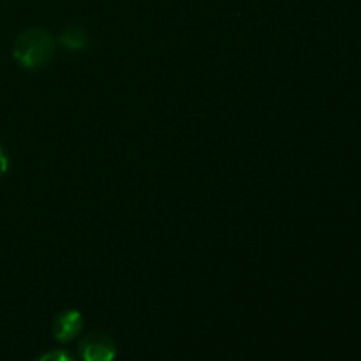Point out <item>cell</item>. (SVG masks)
<instances>
[{
	"mask_svg": "<svg viewBox=\"0 0 361 361\" xmlns=\"http://www.w3.org/2000/svg\"><path fill=\"white\" fill-rule=\"evenodd\" d=\"M7 169H9V159H7V155H6V152H4V148L0 147V178H2V176L6 175Z\"/></svg>",
	"mask_w": 361,
	"mask_h": 361,
	"instance_id": "6",
	"label": "cell"
},
{
	"mask_svg": "<svg viewBox=\"0 0 361 361\" xmlns=\"http://www.w3.org/2000/svg\"><path fill=\"white\" fill-rule=\"evenodd\" d=\"M81 330H83V316H81L80 310L76 309L62 310V312L53 319L51 324L53 338H55L56 342H60V344H67V342L78 338Z\"/></svg>",
	"mask_w": 361,
	"mask_h": 361,
	"instance_id": "3",
	"label": "cell"
},
{
	"mask_svg": "<svg viewBox=\"0 0 361 361\" xmlns=\"http://www.w3.org/2000/svg\"><path fill=\"white\" fill-rule=\"evenodd\" d=\"M35 361H78L71 355L69 351H63V349H53V351L44 353V355L39 356Z\"/></svg>",
	"mask_w": 361,
	"mask_h": 361,
	"instance_id": "5",
	"label": "cell"
},
{
	"mask_svg": "<svg viewBox=\"0 0 361 361\" xmlns=\"http://www.w3.org/2000/svg\"><path fill=\"white\" fill-rule=\"evenodd\" d=\"M78 351H80L81 361H115L118 349L108 334L92 331L81 338Z\"/></svg>",
	"mask_w": 361,
	"mask_h": 361,
	"instance_id": "2",
	"label": "cell"
},
{
	"mask_svg": "<svg viewBox=\"0 0 361 361\" xmlns=\"http://www.w3.org/2000/svg\"><path fill=\"white\" fill-rule=\"evenodd\" d=\"M55 55V41L42 28H28L16 37L13 46V59L27 71H41Z\"/></svg>",
	"mask_w": 361,
	"mask_h": 361,
	"instance_id": "1",
	"label": "cell"
},
{
	"mask_svg": "<svg viewBox=\"0 0 361 361\" xmlns=\"http://www.w3.org/2000/svg\"><path fill=\"white\" fill-rule=\"evenodd\" d=\"M60 44L63 48H69L78 51V49H83L88 44V34L85 28L78 27V25H71V27L63 28V32L60 34Z\"/></svg>",
	"mask_w": 361,
	"mask_h": 361,
	"instance_id": "4",
	"label": "cell"
}]
</instances>
